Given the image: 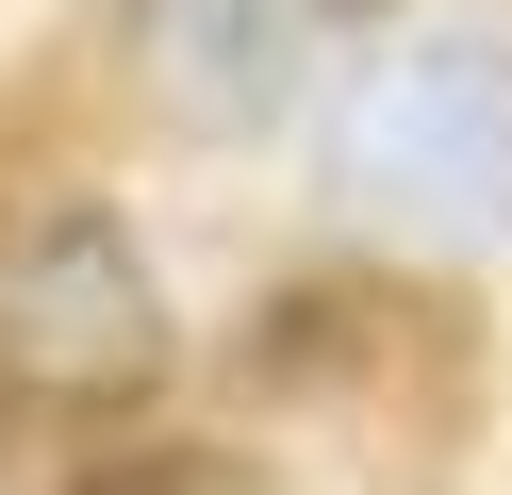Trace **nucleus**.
Segmentation results:
<instances>
[{
	"label": "nucleus",
	"mask_w": 512,
	"mask_h": 495,
	"mask_svg": "<svg viewBox=\"0 0 512 495\" xmlns=\"http://www.w3.org/2000/svg\"><path fill=\"white\" fill-rule=\"evenodd\" d=\"M347 198L397 231H496L512 215V33L496 17H413L397 50L347 83L331 132Z\"/></svg>",
	"instance_id": "obj_1"
},
{
	"label": "nucleus",
	"mask_w": 512,
	"mask_h": 495,
	"mask_svg": "<svg viewBox=\"0 0 512 495\" xmlns=\"http://www.w3.org/2000/svg\"><path fill=\"white\" fill-rule=\"evenodd\" d=\"M166 380V281L100 198L0 215V396L17 413H133Z\"/></svg>",
	"instance_id": "obj_2"
},
{
	"label": "nucleus",
	"mask_w": 512,
	"mask_h": 495,
	"mask_svg": "<svg viewBox=\"0 0 512 495\" xmlns=\"http://www.w3.org/2000/svg\"><path fill=\"white\" fill-rule=\"evenodd\" d=\"M380 17H397V0H116V50H133L149 116L265 132V116H298V83L347 33H380Z\"/></svg>",
	"instance_id": "obj_3"
},
{
	"label": "nucleus",
	"mask_w": 512,
	"mask_h": 495,
	"mask_svg": "<svg viewBox=\"0 0 512 495\" xmlns=\"http://www.w3.org/2000/svg\"><path fill=\"white\" fill-rule=\"evenodd\" d=\"M83 495H199V479H166V462H100Z\"/></svg>",
	"instance_id": "obj_4"
}]
</instances>
